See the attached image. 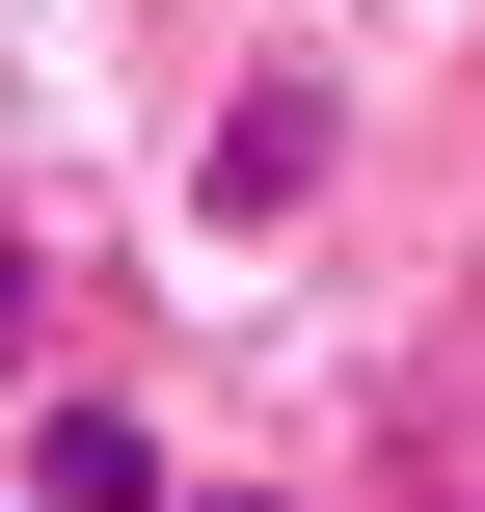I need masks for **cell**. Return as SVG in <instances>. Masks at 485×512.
<instances>
[{
	"label": "cell",
	"instance_id": "1",
	"mask_svg": "<svg viewBox=\"0 0 485 512\" xmlns=\"http://www.w3.org/2000/svg\"><path fill=\"white\" fill-rule=\"evenodd\" d=\"M297 189H324V81H243L216 108V216H297Z\"/></svg>",
	"mask_w": 485,
	"mask_h": 512
},
{
	"label": "cell",
	"instance_id": "2",
	"mask_svg": "<svg viewBox=\"0 0 485 512\" xmlns=\"http://www.w3.org/2000/svg\"><path fill=\"white\" fill-rule=\"evenodd\" d=\"M54 512H162V459H135L108 405H54Z\"/></svg>",
	"mask_w": 485,
	"mask_h": 512
}]
</instances>
